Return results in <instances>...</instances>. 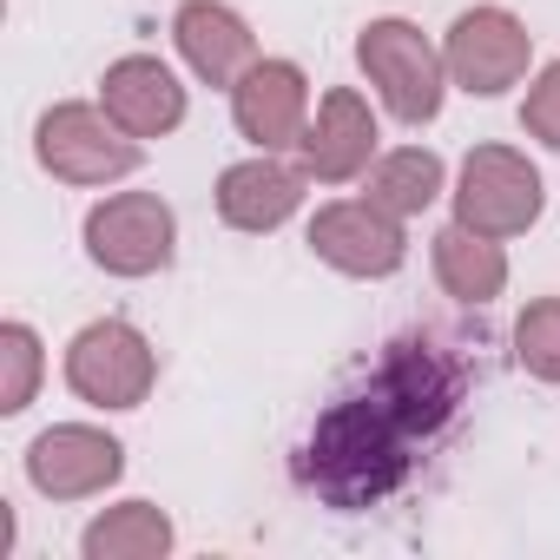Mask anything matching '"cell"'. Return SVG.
Wrapping results in <instances>:
<instances>
[{"instance_id": "obj_1", "label": "cell", "mask_w": 560, "mask_h": 560, "mask_svg": "<svg viewBox=\"0 0 560 560\" xmlns=\"http://www.w3.org/2000/svg\"><path fill=\"white\" fill-rule=\"evenodd\" d=\"M462 409V370L455 357H442L435 343L422 337H402L389 343V357L363 376V389H350L304 442V481L357 514V508H376L389 501L416 455L455 422Z\"/></svg>"}, {"instance_id": "obj_2", "label": "cell", "mask_w": 560, "mask_h": 560, "mask_svg": "<svg viewBox=\"0 0 560 560\" xmlns=\"http://www.w3.org/2000/svg\"><path fill=\"white\" fill-rule=\"evenodd\" d=\"M357 60L363 73L376 80L383 106L402 119V126H429L442 113V54L409 27V21H370L363 40H357Z\"/></svg>"}, {"instance_id": "obj_3", "label": "cell", "mask_w": 560, "mask_h": 560, "mask_svg": "<svg viewBox=\"0 0 560 560\" xmlns=\"http://www.w3.org/2000/svg\"><path fill=\"white\" fill-rule=\"evenodd\" d=\"M540 218V172L508 145H475L455 191V224L481 237H514Z\"/></svg>"}, {"instance_id": "obj_4", "label": "cell", "mask_w": 560, "mask_h": 560, "mask_svg": "<svg viewBox=\"0 0 560 560\" xmlns=\"http://www.w3.org/2000/svg\"><path fill=\"white\" fill-rule=\"evenodd\" d=\"M152 376H159L152 343H145L132 324H119V317L86 324V330L73 337V350H67V383H73V396H86L93 409H139L145 389H152Z\"/></svg>"}, {"instance_id": "obj_5", "label": "cell", "mask_w": 560, "mask_h": 560, "mask_svg": "<svg viewBox=\"0 0 560 560\" xmlns=\"http://www.w3.org/2000/svg\"><path fill=\"white\" fill-rule=\"evenodd\" d=\"M40 165L67 185H106L139 165V139L93 106H54L40 119Z\"/></svg>"}, {"instance_id": "obj_6", "label": "cell", "mask_w": 560, "mask_h": 560, "mask_svg": "<svg viewBox=\"0 0 560 560\" xmlns=\"http://www.w3.org/2000/svg\"><path fill=\"white\" fill-rule=\"evenodd\" d=\"M172 237H178L172 205L152 198V191H119V198H106L86 218V250L113 277H152V270H165L172 264Z\"/></svg>"}, {"instance_id": "obj_7", "label": "cell", "mask_w": 560, "mask_h": 560, "mask_svg": "<svg viewBox=\"0 0 560 560\" xmlns=\"http://www.w3.org/2000/svg\"><path fill=\"white\" fill-rule=\"evenodd\" d=\"M527 27L514 21V14H501V8H475V14H462L455 27H448V73H455V86H468V93H481V100H494V93H508L521 73H527Z\"/></svg>"}, {"instance_id": "obj_8", "label": "cell", "mask_w": 560, "mask_h": 560, "mask_svg": "<svg viewBox=\"0 0 560 560\" xmlns=\"http://www.w3.org/2000/svg\"><path fill=\"white\" fill-rule=\"evenodd\" d=\"M311 250L324 264H337L343 277H389L402 264V218L357 198V205H324L311 224Z\"/></svg>"}, {"instance_id": "obj_9", "label": "cell", "mask_w": 560, "mask_h": 560, "mask_svg": "<svg viewBox=\"0 0 560 560\" xmlns=\"http://www.w3.org/2000/svg\"><path fill=\"white\" fill-rule=\"evenodd\" d=\"M119 468H126V448L100 429H80V422H60L27 448V481L54 501L100 494L106 481H119Z\"/></svg>"}, {"instance_id": "obj_10", "label": "cell", "mask_w": 560, "mask_h": 560, "mask_svg": "<svg viewBox=\"0 0 560 560\" xmlns=\"http://www.w3.org/2000/svg\"><path fill=\"white\" fill-rule=\"evenodd\" d=\"M304 106H311V86L291 60H257L237 86H231V119L250 145L277 152V145H291L304 139Z\"/></svg>"}, {"instance_id": "obj_11", "label": "cell", "mask_w": 560, "mask_h": 560, "mask_svg": "<svg viewBox=\"0 0 560 560\" xmlns=\"http://www.w3.org/2000/svg\"><path fill=\"white\" fill-rule=\"evenodd\" d=\"M100 100H106V113H113L132 139H165V132L185 119V86H178L172 67L152 60V54H132V60L106 67Z\"/></svg>"}, {"instance_id": "obj_12", "label": "cell", "mask_w": 560, "mask_h": 560, "mask_svg": "<svg viewBox=\"0 0 560 560\" xmlns=\"http://www.w3.org/2000/svg\"><path fill=\"white\" fill-rule=\"evenodd\" d=\"M172 34H178V54L191 60V73L211 80V86H237V80L257 67L250 27H244L231 8H218V0H185L178 21H172Z\"/></svg>"}, {"instance_id": "obj_13", "label": "cell", "mask_w": 560, "mask_h": 560, "mask_svg": "<svg viewBox=\"0 0 560 560\" xmlns=\"http://www.w3.org/2000/svg\"><path fill=\"white\" fill-rule=\"evenodd\" d=\"M304 205V172L277 165L270 152L264 159H244L218 178V218L231 231H277L291 211Z\"/></svg>"}, {"instance_id": "obj_14", "label": "cell", "mask_w": 560, "mask_h": 560, "mask_svg": "<svg viewBox=\"0 0 560 560\" xmlns=\"http://www.w3.org/2000/svg\"><path fill=\"white\" fill-rule=\"evenodd\" d=\"M370 152H376V119L350 86H337L317 106V126L304 132V165H311V178L343 185V178H357L370 165Z\"/></svg>"}, {"instance_id": "obj_15", "label": "cell", "mask_w": 560, "mask_h": 560, "mask_svg": "<svg viewBox=\"0 0 560 560\" xmlns=\"http://www.w3.org/2000/svg\"><path fill=\"white\" fill-rule=\"evenodd\" d=\"M435 277H442L448 298L488 304V298H501V284H508V257H501L494 237H481V231H468V224H448V231L435 237Z\"/></svg>"}, {"instance_id": "obj_16", "label": "cell", "mask_w": 560, "mask_h": 560, "mask_svg": "<svg viewBox=\"0 0 560 560\" xmlns=\"http://www.w3.org/2000/svg\"><path fill=\"white\" fill-rule=\"evenodd\" d=\"M80 547H86V560H159L172 547V521L152 501H126L106 521H93Z\"/></svg>"}, {"instance_id": "obj_17", "label": "cell", "mask_w": 560, "mask_h": 560, "mask_svg": "<svg viewBox=\"0 0 560 560\" xmlns=\"http://www.w3.org/2000/svg\"><path fill=\"white\" fill-rule=\"evenodd\" d=\"M435 191H442V159H435V152H422V145L389 152V159L370 172V205H383V211H396V218L429 211V205H435Z\"/></svg>"}, {"instance_id": "obj_18", "label": "cell", "mask_w": 560, "mask_h": 560, "mask_svg": "<svg viewBox=\"0 0 560 560\" xmlns=\"http://www.w3.org/2000/svg\"><path fill=\"white\" fill-rule=\"evenodd\" d=\"M514 357H521L527 376L560 383V298H540V304L521 311V324H514Z\"/></svg>"}, {"instance_id": "obj_19", "label": "cell", "mask_w": 560, "mask_h": 560, "mask_svg": "<svg viewBox=\"0 0 560 560\" xmlns=\"http://www.w3.org/2000/svg\"><path fill=\"white\" fill-rule=\"evenodd\" d=\"M34 383H40V337L27 324H8L0 330V409L21 416L34 402Z\"/></svg>"}, {"instance_id": "obj_20", "label": "cell", "mask_w": 560, "mask_h": 560, "mask_svg": "<svg viewBox=\"0 0 560 560\" xmlns=\"http://www.w3.org/2000/svg\"><path fill=\"white\" fill-rule=\"evenodd\" d=\"M521 126L540 139V145H560V60L540 73V86L527 93V113H521Z\"/></svg>"}]
</instances>
